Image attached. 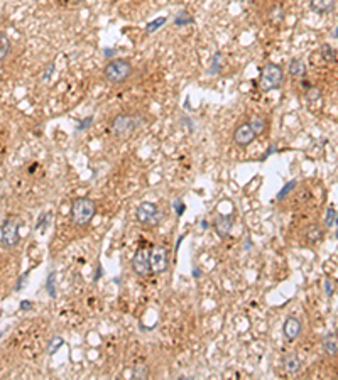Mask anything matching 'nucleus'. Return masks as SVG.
<instances>
[{
    "instance_id": "20e7f679",
    "label": "nucleus",
    "mask_w": 338,
    "mask_h": 380,
    "mask_svg": "<svg viewBox=\"0 0 338 380\" xmlns=\"http://www.w3.org/2000/svg\"><path fill=\"white\" fill-rule=\"evenodd\" d=\"M282 80H284V71L281 66L276 63H267L261 71L259 86L262 92H272L282 85Z\"/></svg>"
},
{
    "instance_id": "4be33fe9",
    "label": "nucleus",
    "mask_w": 338,
    "mask_h": 380,
    "mask_svg": "<svg viewBox=\"0 0 338 380\" xmlns=\"http://www.w3.org/2000/svg\"><path fill=\"white\" fill-rule=\"evenodd\" d=\"M46 289H47V294L51 298H56V272H49L47 276V280H46Z\"/></svg>"
},
{
    "instance_id": "f3484780",
    "label": "nucleus",
    "mask_w": 338,
    "mask_h": 380,
    "mask_svg": "<svg viewBox=\"0 0 338 380\" xmlns=\"http://www.w3.org/2000/svg\"><path fill=\"white\" fill-rule=\"evenodd\" d=\"M323 351L330 357H335L337 355V335H327L323 338Z\"/></svg>"
},
{
    "instance_id": "e433bc0d",
    "label": "nucleus",
    "mask_w": 338,
    "mask_h": 380,
    "mask_svg": "<svg viewBox=\"0 0 338 380\" xmlns=\"http://www.w3.org/2000/svg\"><path fill=\"white\" fill-rule=\"evenodd\" d=\"M274 150H276V145H274V144H272V145H270V147L267 149V152H265V154H264V157H262V159H267V157L270 156V154H272V152H274Z\"/></svg>"
},
{
    "instance_id": "9d476101",
    "label": "nucleus",
    "mask_w": 338,
    "mask_h": 380,
    "mask_svg": "<svg viewBox=\"0 0 338 380\" xmlns=\"http://www.w3.org/2000/svg\"><path fill=\"white\" fill-rule=\"evenodd\" d=\"M301 331H303V324H301V321L298 318H294V316H289L284 321V324H282V333H284V336L289 342L296 340L298 336L301 335Z\"/></svg>"
},
{
    "instance_id": "2eb2a0df",
    "label": "nucleus",
    "mask_w": 338,
    "mask_h": 380,
    "mask_svg": "<svg viewBox=\"0 0 338 380\" xmlns=\"http://www.w3.org/2000/svg\"><path fill=\"white\" fill-rule=\"evenodd\" d=\"M304 237H306V240H308V242L316 243V242H320V240L323 239V230H321V228L318 227L316 223H313V225H309V227L306 228Z\"/></svg>"
},
{
    "instance_id": "b1692460",
    "label": "nucleus",
    "mask_w": 338,
    "mask_h": 380,
    "mask_svg": "<svg viewBox=\"0 0 338 380\" xmlns=\"http://www.w3.org/2000/svg\"><path fill=\"white\" fill-rule=\"evenodd\" d=\"M325 225H327V228H333L337 225V209L333 208V207H328V209H327Z\"/></svg>"
},
{
    "instance_id": "2f4dec72",
    "label": "nucleus",
    "mask_w": 338,
    "mask_h": 380,
    "mask_svg": "<svg viewBox=\"0 0 338 380\" xmlns=\"http://www.w3.org/2000/svg\"><path fill=\"white\" fill-rule=\"evenodd\" d=\"M53 71H54V65H49V66H47V68L44 69V73H42V78H41V80H42V81L49 80L51 74H53Z\"/></svg>"
},
{
    "instance_id": "ea45409f",
    "label": "nucleus",
    "mask_w": 338,
    "mask_h": 380,
    "mask_svg": "<svg viewBox=\"0 0 338 380\" xmlns=\"http://www.w3.org/2000/svg\"><path fill=\"white\" fill-rule=\"evenodd\" d=\"M200 225H201V228H203V230H205V228H206V227H208V223H206V221H205V220H203V221H201V223H200Z\"/></svg>"
},
{
    "instance_id": "f8f14e48",
    "label": "nucleus",
    "mask_w": 338,
    "mask_h": 380,
    "mask_svg": "<svg viewBox=\"0 0 338 380\" xmlns=\"http://www.w3.org/2000/svg\"><path fill=\"white\" fill-rule=\"evenodd\" d=\"M337 0H309V9H311L315 14H330L335 9Z\"/></svg>"
},
{
    "instance_id": "5701e85b",
    "label": "nucleus",
    "mask_w": 338,
    "mask_h": 380,
    "mask_svg": "<svg viewBox=\"0 0 338 380\" xmlns=\"http://www.w3.org/2000/svg\"><path fill=\"white\" fill-rule=\"evenodd\" d=\"M250 127H252V130H254L256 136H261V134L265 130V120L262 117H256L252 122H250Z\"/></svg>"
},
{
    "instance_id": "412c9836",
    "label": "nucleus",
    "mask_w": 338,
    "mask_h": 380,
    "mask_svg": "<svg viewBox=\"0 0 338 380\" xmlns=\"http://www.w3.org/2000/svg\"><path fill=\"white\" fill-rule=\"evenodd\" d=\"M269 19H270V22H274V24H281L282 19H284V10H282V7L274 5L272 9L269 10Z\"/></svg>"
},
{
    "instance_id": "bb28decb",
    "label": "nucleus",
    "mask_w": 338,
    "mask_h": 380,
    "mask_svg": "<svg viewBox=\"0 0 338 380\" xmlns=\"http://www.w3.org/2000/svg\"><path fill=\"white\" fill-rule=\"evenodd\" d=\"M166 21H168L166 17H159V19H156V21L149 22V24H147V27H146V33H147V34H152L154 31H157L161 26H164Z\"/></svg>"
},
{
    "instance_id": "c756f323",
    "label": "nucleus",
    "mask_w": 338,
    "mask_h": 380,
    "mask_svg": "<svg viewBox=\"0 0 338 380\" xmlns=\"http://www.w3.org/2000/svg\"><path fill=\"white\" fill-rule=\"evenodd\" d=\"M173 208H174V211H176V215L178 216H183V213H185V209H186V207H185V203L178 198L176 201L173 203Z\"/></svg>"
},
{
    "instance_id": "c85d7f7f",
    "label": "nucleus",
    "mask_w": 338,
    "mask_h": 380,
    "mask_svg": "<svg viewBox=\"0 0 338 380\" xmlns=\"http://www.w3.org/2000/svg\"><path fill=\"white\" fill-rule=\"evenodd\" d=\"M220 58H222L220 53H215V54H213V58H212V68H210V74H218V71H220V68H222Z\"/></svg>"
},
{
    "instance_id": "7ed1b4c3",
    "label": "nucleus",
    "mask_w": 338,
    "mask_h": 380,
    "mask_svg": "<svg viewBox=\"0 0 338 380\" xmlns=\"http://www.w3.org/2000/svg\"><path fill=\"white\" fill-rule=\"evenodd\" d=\"M132 74V66L127 59L117 58L112 59L110 63H107V66L103 68V76L109 83L113 85H120L125 80H129V76Z\"/></svg>"
},
{
    "instance_id": "39448f33",
    "label": "nucleus",
    "mask_w": 338,
    "mask_h": 380,
    "mask_svg": "<svg viewBox=\"0 0 338 380\" xmlns=\"http://www.w3.org/2000/svg\"><path fill=\"white\" fill-rule=\"evenodd\" d=\"M21 227L22 220L19 216H9L2 225V245L3 247H15L21 239Z\"/></svg>"
},
{
    "instance_id": "a211bd4d",
    "label": "nucleus",
    "mask_w": 338,
    "mask_h": 380,
    "mask_svg": "<svg viewBox=\"0 0 338 380\" xmlns=\"http://www.w3.org/2000/svg\"><path fill=\"white\" fill-rule=\"evenodd\" d=\"M321 58H323L327 63H335L337 61V49L330 44H323L321 46Z\"/></svg>"
},
{
    "instance_id": "a19ab883",
    "label": "nucleus",
    "mask_w": 338,
    "mask_h": 380,
    "mask_svg": "<svg viewBox=\"0 0 338 380\" xmlns=\"http://www.w3.org/2000/svg\"><path fill=\"white\" fill-rule=\"evenodd\" d=\"M73 3H81V2H85V0H71Z\"/></svg>"
},
{
    "instance_id": "f03ea898",
    "label": "nucleus",
    "mask_w": 338,
    "mask_h": 380,
    "mask_svg": "<svg viewBox=\"0 0 338 380\" xmlns=\"http://www.w3.org/2000/svg\"><path fill=\"white\" fill-rule=\"evenodd\" d=\"M97 213V205L90 198H76L71 205V220L78 227H85L93 220Z\"/></svg>"
},
{
    "instance_id": "6ab92c4d",
    "label": "nucleus",
    "mask_w": 338,
    "mask_h": 380,
    "mask_svg": "<svg viewBox=\"0 0 338 380\" xmlns=\"http://www.w3.org/2000/svg\"><path fill=\"white\" fill-rule=\"evenodd\" d=\"M303 88L306 90V98H308L309 102H315V100H318V98L321 97V90L318 88V86H315V85H306V83L303 81Z\"/></svg>"
},
{
    "instance_id": "423d86ee",
    "label": "nucleus",
    "mask_w": 338,
    "mask_h": 380,
    "mask_svg": "<svg viewBox=\"0 0 338 380\" xmlns=\"http://www.w3.org/2000/svg\"><path fill=\"white\" fill-rule=\"evenodd\" d=\"M149 262H150V272H156V274H162V272L168 271V252L164 247H159L154 245L149 250Z\"/></svg>"
},
{
    "instance_id": "f257e3e1",
    "label": "nucleus",
    "mask_w": 338,
    "mask_h": 380,
    "mask_svg": "<svg viewBox=\"0 0 338 380\" xmlns=\"http://www.w3.org/2000/svg\"><path fill=\"white\" fill-rule=\"evenodd\" d=\"M146 124V118L139 113H120L112 120L110 124V130H112L113 136L127 138L130 137L135 130H139L142 125Z\"/></svg>"
},
{
    "instance_id": "1a4fd4ad",
    "label": "nucleus",
    "mask_w": 338,
    "mask_h": 380,
    "mask_svg": "<svg viewBox=\"0 0 338 380\" xmlns=\"http://www.w3.org/2000/svg\"><path fill=\"white\" fill-rule=\"evenodd\" d=\"M256 138H257V136L254 134L250 124H242L240 127H237L235 134H233V142H235L238 147H247V145L252 144Z\"/></svg>"
},
{
    "instance_id": "7c9ffc66",
    "label": "nucleus",
    "mask_w": 338,
    "mask_h": 380,
    "mask_svg": "<svg viewBox=\"0 0 338 380\" xmlns=\"http://www.w3.org/2000/svg\"><path fill=\"white\" fill-rule=\"evenodd\" d=\"M91 122H93V117H88V118H83V120H81V124H79L78 127H76V129L78 130H85L86 129V127H90L91 125Z\"/></svg>"
},
{
    "instance_id": "aec40b11",
    "label": "nucleus",
    "mask_w": 338,
    "mask_h": 380,
    "mask_svg": "<svg viewBox=\"0 0 338 380\" xmlns=\"http://www.w3.org/2000/svg\"><path fill=\"white\" fill-rule=\"evenodd\" d=\"M63 345H65V338H61V336H53V338L49 340V343H47V353L54 355Z\"/></svg>"
},
{
    "instance_id": "4468645a",
    "label": "nucleus",
    "mask_w": 338,
    "mask_h": 380,
    "mask_svg": "<svg viewBox=\"0 0 338 380\" xmlns=\"http://www.w3.org/2000/svg\"><path fill=\"white\" fill-rule=\"evenodd\" d=\"M288 71H289V74H291V76H294V78H303L304 74H306V65H304V61H303V59H300V58H293L291 61H289V68H288Z\"/></svg>"
},
{
    "instance_id": "cd10ccee",
    "label": "nucleus",
    "mask_w": 338,
    "mask_h": 380,
    "mask_svg": "<svg viewBox=\"0 0 338 380\" xmlns=\"http://www.w3.org/2000/svg\"><path fill=\"white\" fill-rule=\"evenodd\" d=\"M194 19L189 17L188 12H180V14L176 15V19H174V24L176 26H186V24H193Z\"/></svg>"
},
{
    "instance_id": "393cba45",
    "label": "nucleus",
    "mask_w": 338,
    "mask_h": 380,
    "mask_svg": "<svg viewBox=\"0 0 338 380\" xmlns=\"http://www.w3.org/2000/svg\"><path fill=\"white\" fill-rule=\"evenodd\" d=\"M294 188H296V181H289V183H286L284 186H282L281 191L277 193V196H276V198H277V201H282V200H284V198L288 196Z\"/></svg>"
},
{
    "instance_id": "dca6fc26",
    "label": "nucleus",
    "mask_w": 338,
    "mask_h": 380,
    "mask_svg": "<svg viewBox=\"0 0 338 380\" xmlns=\"http://www.w3.org/2000/svg\"><path fill=\"white\" fill-rule=\"evenodd\" d=\"M10 49H12V42H10L9 35L3 33V31H0V63L9 56Z\"/></svg>"
},
{
    "instance_id": "9b49d317",
    "label": "nucleus",
    "mask_w": 338,
    "mask_h": 380,
    "mask_svg": "<svg viewBox=\"0 0 338 380\" xmlns=\"http://www.w3.org/2000/svg\"><path fill=\"white\" fill-rule=\"evenodd\" d=\"M233 227V218L230 215H218L213 221V228L222 239H225Z\"/></svg>"
},
{
    "instance_id": "f704fd0d",
    "label": "nucleus",
    "mask_w": 338,
    "mask_h": 380,
    "mask_svg": "<svg viewBox=\"0 0 338 380\" xmlns=\"http://www.w3.org/2000/svg\"><path fill=\"white\" fill-rule=\"evenodd\" d=\"M49 213H47V215H46V213H42V215H41V220H39L38 221V225H36V228H41L42 227V225H46V221H49Z\"/></svg>"
},
{
    "instance_id": "ddd939ff",
    "label": "nucleus",
    "mask_w": 338,
    "mask_h": 380,
    "mask_svg": "<svg viewBox=\"0 0 338 380\" xmlns=\"http://www.w3.org/2000/svg\"><path fill=\"white\" fill-rule=\"evenodd\" d=\"M282 365H284V370L288 372V374H298V372L301 370V367H303V362L300 360V357H298L296 353H288L284 358H282Z\"/></svg>"
},
{
    "instance_id": "0eeeda50",
    "label": "nucleus",
    "mask_w": 338,
    "mask_h": 380,
    "mask_svg": "<svg viewBox=\"0 0 338 380\" xmlns=\"http://www.w3.org/2000/svg\"><path fill=\"white\" fill-rule=\"evenodd\" d=\"M135 216H137V220L141 221V223H144V225L154 223V221L157 220V216H159L157 205L156 203H150V201H144V203H141L137 207V209H135Z\"/></svg>"
},
{
    "instance_id": "a878e982",
    "label": "nucleus",
    "mask_w": 338,
    "mask_h": 380,
    "mask_svg": "<svg viewBox=\"0 0 338 380\" xmlns=\"http://www.w3.org/2000/svg\"><path fill=\"white\" fill-rule=\"evenodd\" d=\"M149 377V369L147 365H135V369L132 372V379H147Z\"/></svg>"
},
{
    "instance_id": "6e6552de",
    "label": "nucleus",
    "mask_w": 338,
    "mask_h": 380,
    "mask_svg": "<svg viewBox=\"0 0 338 380\" xmlns=\"http://www.w3.org/2000/svg\"><path fill=\"white\" fill-rule=\"evenodd\" d=\"M132 269L137 276H147L150 272V262H149V252L146 248H139L135 252L134 259H132Z\"/></svg>"
},
{
    "instance_id": "4c0bfd02",
    "label": "nucleus",
    "mask_w": 338,
    "mask_h": 380,
    "mask_svg": "<svg viewBox=\"0 0 338 380\" xmlns=\"http://www.w3.org/2000/svg\"><path fill=\"white\" fill-rule=\"evenodd\" d=\"M113 53H115V51H113V49H105V56H107V58L113 56Z\"/></svg>"
},
{
    "instance_id": "473e14b6",
    "label": "nucleus",
    "mask_w": 338,
    "mask_h": 380,
    "mask_svg": "<svg viewBox=\"0 0 338 380\" xmlns=\"http://www.w3.org/2000/svg\"><path fill=\"white\" fill-rule=\"evenodd\" d=\"M333 291H335V286H333V282L330 279L325 280V292H327V296H332Z\"/></svg>"
},
{
    "instance_id": "c9c22d12",
    "label": "nucleus",
    "mask_w": 338,
    "mask_h": 380,
    "mask_svg": "<svg viewBox=\"0 0 338 380\" xmlns=\"http://www.w3.org/2000/svg\"><path fill=\"white\" fill-rule=\"evenodd\" d=\"M100 276H103V269H102V265H98L97 272H95V276H93V282H97V280L100 279Z\"/></svg>"
},
{
    "instance_id": "58836bf2",
    "label": "nucleus",
    "mask_w": 338,
    "mask_h": 380,
    "mask_svg": "<svg viewBox=\"0 0 338 380\" xmlns=\"http://www.w3.org/2000/svg\"><path fill=\"white\" fill-rule=\"evenodd\" d=\"M337 34H338V29H337V27H333V31H332V37H333V39H337Z\"/></svg>"
},
{
    "instance_id": "72a5a7b5",
    "label": "nucleus",
    "mask_w": 338,
    "mask_h": 380,
    "mask_svg": "<svg viewBox=\"0 0 338 380\" xmlns=\"http://www.w3.org/2000/svg\"><path fill=\"white\" fill-rule=\"evenodd\" d=\"M21 311H29V310H33L34 308V303L33 301H21Z\"/></svg>"
}]
</instances>
